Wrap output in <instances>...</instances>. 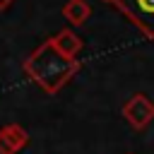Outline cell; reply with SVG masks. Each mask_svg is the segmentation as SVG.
I'll return each mask as SVG.
<instances>
[{"mask_svg": "<svg viewBox=\"0 0 154 154\" xmlns=\"http://www.w3.org/2000/svg\"><path fill=\"white\" fill-rule=\"evenodd\" d=\"M51 43L65 55V58H77V53L82 51V38L72 31V29H60L55 36H51Z\"/></svg>", "mask_w": 154, "mask_h": 154, "instance_id": "277c9868", "label": "cell"}, {"mask_svg": "<svg viewBox=\"0 0 154 154\" xmlns=\"http://www.w3.org/2000/svg\"><path fill=\"white\" fill-rule=\"evenodd\" d=\"M120 113H123V118H125L135 130H144V128L154 120V101H152L147 94L137 91V94H132V96L123 103Z\"/></svg>", "mask_w": 154, "mask_h": 154, "instance_id": "3957f363", "label": "cell"}, {"mask_svg": "<svg viewBox=\"0 0 154 154\" xmlns=\"http://www.w3.org/2000/svg\"><path fill=\"white\" fill-rule=\"evenodd\" d=\"M12 2H14V0H0V12L10 10V7H12Z\"/></svg>", "mask_w": 154, "mask_h": 154, "instance_id": "52a82bcc", "label": "cell"}, {"mask_svg": "<svg viewBox=\"0 0 154 154\" xmlns=\"http://www.w3.org/2000/svg\"><path fill=\"white\" fill-rule=\"evenodd\" d=\"M63 17L72 24V26H82L87 24V19L91 17V7L87 0H67L63 5Z\"/></svg>", "mask_w": 154, "mask_h": 154, "instance_id": "5b68a950", "label": "cell"}, {"mask_svg": "<svg viewBox=\"0 0 154 154\" xmlns=\"http://www.w3.org/2000/svg\"><path fill=\"white\" fill-rule=\"evenodd\" d=\"M103 2H113V0H103Z\"/></svg>", "mask_w": 154, "mask_h": 154, "instance_id": "ba28073f", "label": "cell"}, {"mask_svg": "<svg viewBox=\"0 0 154 154\" xmlns=\"http://www.w3.org/2000/svg\"><path fill=\"white\" fill-rule=\"evenodd\" d=\"M24 72L29 75L31 82H36L46 94L53 96L79 72V60L77 58H65L51 43V38H46L24 60Z\"/></svg>", "mask_w": 154, "mask_h": 154, "instance_id": "6da1fadb", "label": "cell"}, {"mask_svg": "<svg viewBox=\"0 0 154 154\" xmlns=\"http://www.w3.org/2000/svg\"><path fill=\"white\" fill-rule=\"evenodd\" d=\"M118 12L149 41H154V0H113Z\"/></svg>", "mask_w": 154, "mask_h": 154, "instance_id": "7a4b0ae2", "label": "cell"}, {"mask_svg": "<svg viewBox=\"0 0 154 154\" xmlns=\"http://www.w3.org/2000/svg\"><path fill=\"white\" fill-rule=\"evenodd\" d=\"M0 135H2V140L7 142V147H10L14 154L29 144V132H26L19 123H7L5 128H0Z\"/></svg>", "mask_w": 154, "mask_h": 154, "instance_id": "8992f818", "label": "cell"}]
</instances>
